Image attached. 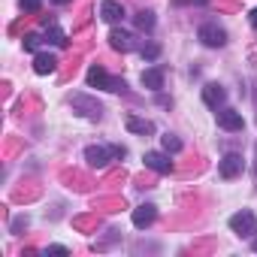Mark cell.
Instances as JSON below:
<instances>
[{
    "instance_id": "obj_1",
    "label": "cell",
    "mask_w": 257,
    "mask_h": 257,
    "mask_svg": "<svg viewBox=\"0 0 257 257\" xmlns=\"http://www.w3.org/2000/svg\"><path fill=\"white\" fill-rule=\"evenodd\" d=\"M230 230H233L236 236H242V239H251V236L257 233V218H254V212L242 209V212L230 215Z\"/></svg>"
},
{
    "instance_id": "obj_2",
    "label": "cell",
    "mask_w": 257,
    "mask_h": 257,
    "mask_svg": "<svg viewBox=\"0 0 257 257\" xmlns=\"http://www.w3.org/2000/svg\"><path fill=\"white\" fill-rule=\"evenodd\" d=\"M88 85H91V88H103V91H121V88H124V82H121V79H112L100 64H91V70H88Z\"/></svg>"
},
{
    "instance_id": "obj_3",
    "label": "cell",
    "mask_w": 257,
    "mask_h": 257,
    "mask_svg": "<svg viewBox=\"0 0 257 257\" xmlns=\"http://www.w3.org/2000/svg\"><path fill=\"white\" fill-rule=\"evenodd\" d=\"M197 37H200V43H203V46H209V49H221V46L227 43V34H224V28H218L215 22H206V25H200Z\"/></svg>"
},
{
    "instance_id": "obj_4",
    "label": "cell",
    "mask_w": 257,
    "mask_h": 257,
    "mask_svg": "<svg viewBox=\"0 0 257 257\" xmlns=\"http://www.w3.org/2000/svg\"><path fill=\"white\" fill-rule=\"evenodd\" d=\"M112 158H115V155H112L109 146H88V149H85V161H88V167H94V170H103Z\"/></svg>"
},
{
    "instance_id": "obj_5",
    "label": "cell",
    "mask_w": 257,
    "mask_h": 257,
    "mask_svg": "<svg viewBox=\"0 0 257 257\" xmlns=\"http://www.w3.org/2000/svg\"><path fill=\"white\" fill-rule=\"evenodd\" d=\"M242 170H245V161H242V155H236V152L224 155V158H221V164H218V173H221V179H236Z\"/></svg>"
},
{
    "instance_id": "obj_6",
    "label": "cell",
    "mask_w": 257,
    "mask_h": 257,
    "mask_svg": "<svg viewBox=\"0 0 257 257\" xmlns=\"http://www.w3.org/2000/svg\"><path fill=\"white\" fill-rule=\"evenodd\" d=\"M218 127H221V131H227V134H239L242 127H245L242 112H236V109H221V112H218Z\"/></svg>"
},
{
    "instance_id": "obj_7",
    "label": "cell",
    "mask_w": 257,
    "mask_h": 257,
    "mask_svg": "<svg viewBox=\"0 0 257 257\" xmlns=\"http://www.w3.org/2000/svg\"><path fill=\"white\" fill-rule=\"evenodd\" d=\"M224 100H227V91H224L218 82H209V85H203V103H206L209 109H218V106H224Z\"/></svg>"
},
{
    "instance_id": "obj_8",
    "label": "cell",
    "mask_w": 257,
    "mask_h": 257,
    "mask_svg": "<svg viewBox=\"0 0 257 257\" xmlns=\"http://www.w3.org/2000/svg\"><path fill=\"white\" fill-rule=\"evenodd\" d=\"M155 218H158V206L155 203H143V206L134 209V227H140V230H146L149 224H155Z\"/></svg>"
},
{
    "instance_id": "obj_9",
    "label": "cell",
    "mask_w": 257,
    "mask_h": 257,
    "mask_svg": "<svg viewBox=\"0 0 257 257\" xmlns=\"http://www.w3.org/2000/svg\"><path fill=\"white\" fill-rule=\"evenodd\" d=\"M143 161H146V167H149V170H155V173H161V176H167V173L173 170V161H170L164 152H146V158H143Z\"/></svg>"
},
{
    "instance_id": "obj_10",
    "label": "cell",
    "mask_w": 257,
    "mask_h": 257,
    "mask_svg": "<svg viewBox=\"0 0 257 257\" xmlns=\"http://www.w3.org/2000/svg\"><path fill=\"white\" fill-rule=\"evenodd\" d=\"M100 19L109 22V25H118L124 19V7L118 4V0H103L100 4Z\"/></svg>"
},
{
    "instance_id": "obj_11",
    "label": "cell",
    "mask_w": 257,
    "mask_h": 257,
    "mask_svg": "<svg viewBox=\"0 0 257 257\" xmlns=\"http://www.w3.org/2000/svg\"><path fill=\"white\" fill-rule=\"evenodd\" d=\"M55 70H58V58L49 55V52H37V58H34V73H37V76H49V73H55Z\"/></svg>"
},
{
    "instance_id": "obj_12",
    "label": "cell",
    "mask_w": 257,
    "mask_h": 257,
    "mask_svg": "<svg viewBox=\"0 0 257 257\" xmlns=\"http://www.w3.org/2000/svg\"><path fill=\"white\" fill-rule=\"evenodd\" d=\"M140 82H143V88H149V91H161V88H164V70H161V67H149V70H143Z\"/></svg>"
},
{
    "instance_id": "obj_13",
    "label": "cell",
    "mask_w": 257,
    "mask_h": 257,
    "mask_svg": "<svg viewBox=\"0 0 257 257\" xmlns=\"http://www.w3.org/2000/svg\"><path fill=\"white\" fill-rule=\"evenodd\" d=\"M109 46H112L115 52H131V49H134V37L127 34V31H121V28H115V31L109 34Z\"/></svg>"
},
{
    "instance_id": "obj_14",
    "label": "cell",
    "mask_w": 257,
    "mask_h": 257,
    "mask_svg": "<svg viewBox=\"0 0 257 257\" xmlns=\"http://www.w3.org/2000/svg\"><path fill=\"white\" fill-rule=\"evenodd\" d=\"M127 131L131 134H140V137H152L155 134V124L152 121H146V118H137V115H127Z\"/></svg>"
},
{
    "instance_id": "obj_15",
    "label": "cell",
    "mask_w": 257,
    "mask_h": 257,
    "mask_svg": "<svg viewBox=\"0 0 257 257\" xmlns=\"http://www.w3.org/2000/svg\"><path fill=\"white\" fill-rule=\"evenodd\" d=\"M49 43H55L58 49H67L70 46V40H67V34L58 28V25H49Z\"/></svg>"
},
{
    "instance_id": "obj_16",
    "label": "cell",
    "mask_w": 257,
    "mask_h": 257,
    "mask_svg": "<svg viewBox=\"0 0 257 257\" xmlns=\"http://www.w3.org/2000/svg\"><path fill=\"white\" fill-rule=\"evenodd\" d=\"M161 146H164V152H167V155L182 152V140H179V137H173V134H164V137H161Z\"/></svg>"
},
{
    "instance_id": "obj_17",
    "label": "cell",
    "mask_w": 257,
    "mask_h": 257,
    "mask_svg": "<svg viewBox=\"0 0 257 257\" xmlns=\"http://www.w3.org/2000/svg\"><path fill=\"white\" fill-rule=\"evenodd\" d=\"M137 28H140V31H152V28H155V13L143 10V13L137 16Z\"/></svg>"
},
{
    "instance_id": "obj_18",
    "label": "cell",
    "mask_w": 257,
    "mask_h": 257,
    "mask_svg": "<svg viewBox=\"0 0 257 257\" xmlns=\"http://www.w3.org/2000/svg\"><path fill=\"white\" fill-rule=\"evenodd\" d=\"M140 55H143L146 61H158V55H161V46H158V43H149V46H143V49H140Z\"/></svg>"
},
{
    "instance_id": "obj_19",
    "label": "cell",
    "mask_w": 257,
    "mask_h": 257,
    "mask_svg": "<svg viewBox=\"0 0 257 257\" xmlns=\"http://www.w3.org/2000/svg\"><path fill=\"white\" fill-rule=\"evenodd\" d=\"M40 43H43L40 34H28L25 37V52H40Z\"/></svg>"
},
{
    "instance_id": "obj_20",
    "label": "cell",
    "mask_w": 257,
    "mask_h": 257,
    "mask_svg": "<svg viewBox=\"0 0 257 257\" xmlns=\"http://www.w3.org/2000/svg\"><path fill=\"white\" fill-rule=\"evenodd\" d=\"M19 4H22V10H25V13H40L43 0H19Z\"/></svg>"
},
{
    "instance_id": "obj_21",
    "label": "cell",
    "mask_w": 257,
    "mask_h": 257,
    "mask_svg": "<svg viewBox=\"0 0 257 257\" xmlns=\"http://www.w3.org/2000/svg\"><path fill=\"white\" fill-rule=\"evenodd\" d=\"M109 149H112V155H115L118 161H121V158H127V149H124V146H109Z\"/></svg>"
},
{
    "instance_id": "obj_22",
    "label": "cell",
    "mask_w": 257,
    "mask_h": 257,
    "mask_svg": "<svg viewBox=\"0 0 257 257\" xmlns=\"http://www.w3.org/2000/svg\"><path fill=\"white\" fill-rule=\"evenodd\" d=\"M46 254H70V251H67L64 245H49V248H46Z\"/></svg>"
},
{
    "instance_id": "obj_23",
    "label": "cell",
    "mask_w": 257,
    "mask_h": 257,
    "mask_svg": "<svg viewBox=\"0 0 257 257\" xmlns=\"http://www.w3.org/2000/svg\"><path fill=\"white\" fill-rule=\"evenodd\" d=\"M25 224H28V218H16V221H13V233H19Z\"/></svg>"
},
{
    "instance_id": "obj_24",
    "label": "cell",
    "mask_w": 257,
    "mask_h": 257,
    "mask_svg": "<svg viewBox=\"0 0 257 257\" xmlns=\"http://www.w3.org/2000/svg\"><path fill=\"white\" fill-rule=\"evenodd\" d=\"M248 19H251V28H257V10H251V16H248Z\"/></svg>"
},
{
    "instance_id": "obj_25",
    "label": "cell",
    "mask_w": 257,
    "mask_h": 257,
    "mask_svg": "<svg viewBox=\"0 0 257 257\" xmlns=\"http://www.w3.org/2000/svg\"><path fill=\"white\" fill-rule=\"evenodd\" d=\"M52 4H70V0H52Z\"/></svg>"
},
{
    "instance_id": "obj_26",
    "label": "cell",
    "mask_w": 257,
    "mask_h": 257,
    "mask_svg": "<svg viewBox=\"0 0 257 257\" xmlns=\"http://www.w3.org/2000/svg\"><path fill=\"white\" fill-rule=\"evenodd\" d=\"M251 248H254V251H257V239H254V242H251Z\"/></svg>"
}]
</instances>
